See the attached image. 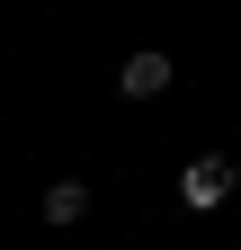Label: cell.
Returning <instances> with one entry per match:
<instances>
[{
  "label": "cell",
  "instance_id": "obj_1",
  "mask_svg": "<svg viewBox=\"0 0 241 250\" xmlns=\"http://www.w3.org/2000/svg\"><path fill=\"white\" fill-rule=\"evenodd\" d=\"M232 188H241V170H232V152H197V161L179 170V206H188V214H215V206L232 197Z\"/></svg>",
  "mask_w": 241,
  "mask_h": 250
},
{
  "label": "cell",
  "instance_id": "obj_2",
  "mask_svg": "<svg viewBox=\"0 0 241 250\" xmlns=\"http://www.w3.org/2000/svg\"><path fill=\"white\" fill-rule=\"evenodd\" d=\"M116 89H125V99H161L170 89V54L161 45H134L125 62H116Z\"/></svg>",
  "mask_w": 241,
  "mask_h": 250
},
{
  "label": "cell",
  "instance_id": "obj_3",
  "mask_svg": "<svg viewBox=\"0 0 241 250\" xmlns=\"http://www.w3.org/2000/svg\"><path fill=\"white\" fill-rule=\"evenodd\" d=\"M36 214H45L54 232H63V224H80V214H89V179H54L45 197H36Z\"/></svg>",
  "mask_w": 241,
  "mask_h": 250
}]
</instances>
